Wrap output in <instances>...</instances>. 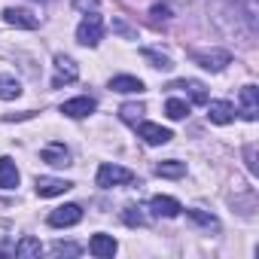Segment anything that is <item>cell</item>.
<instances>
[{"instance_id": "cell-1", "label": "cell", "mask_w": 259, "mask_h": 259, "mask_svg": "<svg viewBox=\"0 0 259 259\" xmlns=\"http://www.w3.org/2000/svg\"><path fill=\"white\" fill-rule=\"evenodd\" d=\"M101 37H104V19H101L98 13H89V16L79 22V28H76V40H79L82 46H98Z\"/></svg>"}, {"instance_id": "cell-2", "label": "cell", "mask_w": 259, "mask_h": 259, "mask_svg": "<svg viewBox=\"0 0 259 259\" xmlns=\"http://www.w3.org/2000/svg\"><path fill=\"white\" fill-rule=\"evenodd\" d=\"M135 180V174L128 171V168H122V165H101L98 168V186H104V189H113V186H125V183H132Z\"/></svg>"}, {"instance_id": "cell-3", "label": "cell", "mask_w": 259, "mask_h": 259, "mask_svg": "<svg viewBox=\"0 0 259 259\" xmlns=\"http://www.w3.org/2000/svg\"><path fill=\"white\" fill-rule=\"evenodd\" d=\"M192 61H195V64H201L204 70L220 73L226 64H232V55H229L226 49H195V52H192Z\"/></svg>"}, {"instance_id": "cell-4", "label": "cell", "mask_w": 259, "mask_h": 259, "mask_svg": "<svg viewBox=\"0 0 259 259\" xmlns=\"http://www.w3.org/2000/svg\"><path fill=\"white\" fill-rule=\"evenodd\" d=\"M79 79V67L70 55H55V76H52V85L61 89V85H70Z\"/></svg>"}, {"instance_id": "cell-5", "label": "cell", "mask_w": 259, "mask_h": 259, "mask_svg": "<svg viewBox=\"0 0 259 259\" xmlns=\"http://www.w3.org/2000/svg\"><path fill=\"white\" fill-rule=\"evenodd\" d=\"M135 128H138V138H144V144H150V147H162V144H168L174 138L168 128H162L156 122H138Z\"/></svg>"}, {"instance_id": "cell-6", "label": "cell", "mask_w": 259, "mask_h": 259, "mask_svg": "<svg viewBox=\"0 0 259 259\" xmlns=\"http://www.w3.org/2000/svg\"><path fill=\"white\" fill-rule=\"evenodd\" d=\"M82 220V207L79 204H64V207H55L49 213V226L52 229H67V226H76Z\"/></svg>"}, {"instance_id": "cell-7", "label": "cell", "mask_w": 259, "mask_h": 259, "mask_svg": "<svg viewBox=\"0 0 259 259\" xmlns=\"http://www.w3.org/2000/svg\"><path fill=\"white\" fill-rule=\"evenodd\" d=\"M238 101H241V116L247 122H256V116H259V89L256 85H244Z\"/></svg>"}, {"instance_id": "cell-8", "label": "cell", "mask_w": 259, "mask_h": 259, "mask_svg": "<svg viewBox=\"0 0 259 259\" xmlns=\"http://www.w3.org/2000/svg\"><path fill=\"white\" fill-rule=\"evenodd\" d=\"M95 98H89V95H82V98H70V101H64L61 104V113L64 116H70V119H82V116H89V113H95Z\"/></svg>"}, {"instance_id": "cell-9", "label": "cell", "mask_w": 259, "mask_h": 259, "mask_svg": "<svg viewBox=\"0 0 259 259\" xmlns=\"http://www.w3.org/2000/svg\"><path fill=\"white\" fill-rule=\"evenodd\" d=\"M40 159H43L46 165H52V168H67V165H70V150L55 141V144H46V147H43Z\"/></svg>"}, {"instance_id": "cell-10", "label": "cell", "mask_w": 259, "mask_h": 259, "mask_svg": "<svg viewBox=\"0 0 259 259\" xmlns=\"http://www.w3.org/2000/svg\"><path fill=\"white\" fill-rule=\"evenodd\" d=\"M67 189H73V183H67L61 177H37V195L40 198H55V195H64Z\"/></svg>"}, {"instance_id": "cell-11", "label": "cell", "mask_w": 259, "mask_h": 259, "mask_svg": "<svg viewBox=\"0 0 259 259\" xmlns=\"http://www.w3.org/2000/svg\"><path fill=\"white\" fill-rule=\"evenodd\" d=\"M4 19H7V25H13V28H25V31H34V28L40 25V19H37L34 13H28V10H16V7L4 10Z\"/></svg>"}, {"instance_id": "cell-12", "label": "cell", "mask_w": 259, "mask_h": 259, "mask_svg": "<svg viewBox=\"0 0 259 259\" xmlns=\"http://www.w3.org/2000/svg\"><path fill=\"white\" fill-rule=\"evenodd\" d=\"M171 89H177V92H186L192 104H207V101H210V98H207V89H204V82H198V79H177V82H171Z\"/></svg>"}, {"instance_id": "cell-13", "label": "cell", "mask_w": 259, "mask_h": 259, "mask_svg": "<svg viewBox=\"0 0 259 259\" xmlns=\"http://www.w3.org/2000/svg\"><path fill=\"white\" fill-rule=\"evenodd\" d=\"M207 119L213 125H229L235 119V107L229 101H207Z\"/></svg>"}, {"instance_id": "cell-14", "label": "cell", "mask_w": 259, "mask_h": 259, "mask_svg": "<svg viewBox=\"0 0 259 259\" xmlns=\"http://www.w3.org/2000/svg\"><path fill=\"white\" fill-rule=\"evenodd\" d=\"M116 238L113 235H92V241H89V253L92 256H98V259H110L113 253H116Z\"/></svg>"}, {"instance_id": "cell-15", "label": "cell", "mask_w": 259, "mask_h": 259, "mask_svg": "<svg viewBox=\"0 0 259 259\" xmlns=\"http://www.w3.org/2000/svg\"><path fill=\"white\" fill-rule=\"evenodd\" d=\"M110 89L113 92H119V95H141L147 85H144V79H138V76H128V73H122V76H113L110 79Z\"/></svg>"}, {"instance_id": "cell-16", "label": "cell", "mask_w": 259, "mask_h": 259, "mask_svg": "<svg viewBox=\"0 0 259 259\" xmlns=\"http://www.w3.org/2000/svg\"><path fill=\"white\" fill-rule=\"evenodd\" d=\"M150 207H153V210H156L159 217H168V220L180 217V210H183V204H180L177 198H171V195H156Z\"/></svg>"}, {"instance_id": "cell-17", "label": "cell", "mask_w": 259, "mask_h": 259, "mask_svg": "<svg viewBox=\"0 0 259 259\" xmlns=\"http://www.w3.org/2000/svg\"><path fill=\"white\" fill-rule=\"evenodd\" d=\"M19 186V168L10 156L0 159V189H16Z\"/></svg>"}, {"instance_id": "cell-18", "label": "cell", "mask_w": 259, "mask_h": 259, "mask_svg": "<svg viewBox=\"0 0 259 259\" xmlns=\"http://www.w3.org/2000/svg\"><path fill=\"white\" fill-rule=\"evenodd\" d=\"M22 95V82L10 73H0V101H16Z\"/></svg>"}, {"instance_id": "cell-19", "label": "cell", "mask_w": 259, "mask_h": 259, "mask_svg": "<svg viewBox=\"0 0 259 259\" xmlns=\"http://www.w3.org/2000/svg\"><path fill=\"white\" fill-rule=\"evenodd\" d=\"M40 253H43V247H40V241L31 238V235H25L19 244H13V256H40Z\"/></svg>"}, {"instance_id": "cell-20", "label": "cell", "mask_w": 259, "mask_h": 259, "mask_svg": "<svg viewBox=\"0 0 259 259\" xmlns=\"http://www.w3.org/2000/svg\"><path fill=\"white\" fill-rule=\"evenodd\" d=\"M156 174L159 177H183L186 174V162H177V159H168V162H159L156 165Z\"/></svg>"}, {"instance_id": "cell-21", "label": "cell", "mask_w": 259, "mask_h": 259, "mask_svg": "<svg viewBox=\"0 0 259 259\" xmlns=\"http://www.w3.org/2000/svg\"><path fill=\"white\" fill-rule=\"evenodd\" d=\"M141 55H144L156 70H171V67H174V61H171L165 52H159V49H141Z\"/></svg>"}, {"instance_id": "cell-22", "label": "cell", "mask_w": 259, "mask_h": 259, "mask_svg": "<svg viewBox=\"0 0 259 259\" xmlns=\"http://www.w3.org/2000/svg\"><path fill=\"white\" fill-rule=\"evenodd\" d=\"M144 113H147L144 104H122V110H119L122 122H128V125H138V122L144 119Z\"/></svg>"}, {"instance_id": "cell-23", "label": "cell", "mask_w": 259, "mask_h": 259, "mask_svg": "<svg viewBox=\"0 0 259 259\" xmlns=\"http://www.w3.org/2000/svg\"><path fill=\"white\" fill-rule=\"evenodd\" d=\"M144 207H138V204H128L125 210H122V220H125V226H132V229H138V226H147L150 220L141 213Z\"/></svg>"}, {"instance_id": "cell-24", "label": "cell", "mask_w": 259, "mask_h": 259, "mask_svg": "<svg viewBox=\"0 0 259 259\" xmlns=\"http://www.w3.org/2000/svg\"><path fill=\"white\" fill-rule=\"evenodd\" d=\"M165 113H168V119H186L189 116V104L180 101V98H168L165 101Z\"/></svg>"}, {"instance_id": "cell-25", "label": "cell", "mask_w": 259, "mask_h": 259, "mask_svg": "<svg viewBox=\"0 0 259 259\" xmlns=\"http://www.w3.org/2000/svg\"><path fill=\"white\" fill-rule=\"evenodd\" d=\"M186 213H189L192 223H198V226H204V229H220V220L210 217V213H204V210H195V207H192V210H186Z\"/></svg>"}, {"instance_id": "cell-26", "label": "cell", "mask_w": 259, "mask_h": 259, "mask_svg": "<svg viewBox=\"0 0 259 259\" xmlns=\"http://www.w3.org/2000/svg\"><path fill=\"white\" fill-rule=\"evenodd\" d=\"M79 244H64V241H58V244H52V253L55 256H79Z\"/></svg>"}, {"instance_id": "cell-27", "label": "cell", "mask_w": 259, "mask_h": 259, "mask_svg": "<svg viewBox=\"0 0 259 259\" xmlns=\"http://www.w3.org/2000/svg\"><path fill=\"white\" fill-rule=\"evenodd\" d=\"M153 19H171V10H168L165 4H156V7H153Z\"/></svg>"}, {"instance_id": "cell-28", "label": "cell", "mask_w": 259, "mask_h": 259, "mask_svg": "<svg viewBox=\"0 0 259 259\" xmlns=\"http://www.w3.org/2000/svg\"><path fill=\"white\" fill-rule=\"evenodd\" d=\"M73 7L89 13V10H98V0H73Z\"/></svg>"}, {"instance_id": "cell-29", "label": "cell", "mask_w": 259, "mask_h": 259, "mask_svg": "<svg viewBox=\"0 0 259 259\" xmlns=\"http://www.w3.org/2000/svg\"><path fill=\"white\" fill-rule=\"evenodd\" d=\"M253 159H256V147L250 144V147H247V168H250V174H256V162H253Z\"/></svg>"}, {"instance_id": "cell-30", "label": "cell", "mask_w": 259, "mask_h": 259, "mask_svg": "<svg viewBox=\"0 0 259 259\" xmlns=\"http://www.w3.org/2000/svg\"><path fill=\"white\" fill-rule=\"evenodd\" d=\"M113 28H116L119 34H125V37H135V31H132V28H128L125 22H113Z\"/></svg>"}]
</instances>
